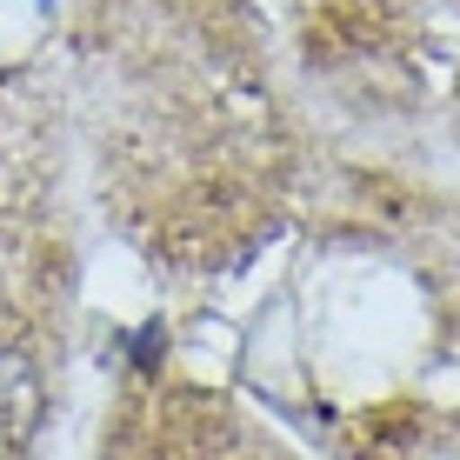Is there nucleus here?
I'll return each mask as SVG.
<instances>
[{
  "mask_svg": "<svg viewBox=\"0 0 460 460\" xmlns=\"http://www.w3.org/2000/svg\"><path fill=\"white\" fill-rule=\"evenodd\" d=\"M114 347H120L127 374H161V360H167V321H161V314H154V321L127 327V334H120Z\"/></svg>",
  "mask_w": 460,
  "mask_h": 460,
  "instance_id": "f257e3e1",
  "label": "nucleus"
},
{
  "mask_svg": "<svg viewBox=\"0 0 460 460\" xmlns=\"http://www.w3.org/2000/svg\"><path fill=\"white\" fill-rule=\"evenodd\" d=\"M34 7H40V13H54V0H34Z\"/></svg>",
  "mask_w": 460,
  "mask_h": 460,
  "instance_id": "f03ea898",
  "label": "nucleus"
}]
</instances>
